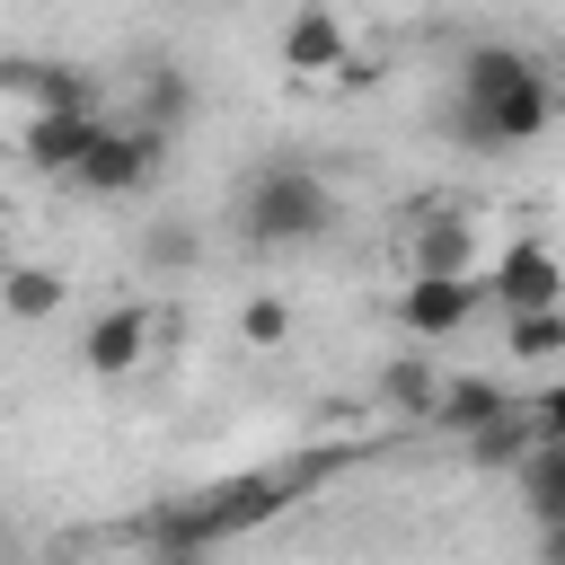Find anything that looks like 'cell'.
<instances>
[{"instance_id": "1", "label": "cell", "mask_w": 565, "mask_h": 565, "mask_svg": "<svg viewBox=\"0 0 565 565\" xmlns=\"http://www.w3.org/2000/svg\"><path fill=\"white\" fill-rule=\"evenodd\" d=\"M335 468H344V450H309V459H291V468H247V477H221V486H185V494L150 503V512L132 521V539H141V556H168V547L212 556V547L265 530L274 512H291L300 494H318Z\"/></svg>"}, {"instance_id": "2", "label": "cell", "mask_w": 565, "mask_h": 565, "mask_svg": "<svg viewBox=\"0 0 565 565\" xmlns=\"http://www.w3.org/2000/svg\"><path fill=\"white\" fill-rule=\"evenodd\" d=\"M556 124V79L521 44H468L459 88H450V132L468 150H521Z\"/></svg>"}, {"instance_id": "3", "label": "cell", "mask_w": 565, "mask_h": 565, "mask_svg": "<svg viewBox=\"0 0 565 565\" xmlns=\"http://www.w3.org/2000/svg\"><path fill=\"white\" fill-rule=\"evenodd\" d=\"M335 185L318 177V168H300V159H265L247 185H238V203H230V230L247 238V247H318L327 230H335Z\"/></svg>"}, {"instance_id": "4", "label": "cell", "mask_w": 565, "mask_h": 565, "mask_svg": "<svg viewBox=\"0 0 565 565\" xmlns=\"http://www.w3.org/2000/svg\"><path fill=\"white\" fill-rule=\"evenodd\" d=\"M477 291L503 309V318H539V309H565V256L547 238H503L486 265H477Z\"/></svg>"}, {"instance_id": "5", "label": "cell", "mask_w": 565, "mask_h": 565, "mask_svg": "<svg viewBox=\"0 0 565 565\" xmlns=\"http://www.w3.org/2000/svg\"><path fill=\"white\" fill-rule=\"evenodd\" d=\"M477 221L468 203H415L406 221V282H477Z\"/></svg>"}, {"instance_id": "6", "label": "cell", "mask_w": 565, "mask_h": 565, "mask_svg": "<svg viewBox=\"0 0 565 565\" xmlns=\"http://www.w3.org/2000/svg\"><path fill=\"white\" fill-rule=\"evenodd\" d=\"M159 168H168V132H150V124H106L97 150L71 168V185H79V194H141Z\"/></svg>"}, {"instance_id": "7", "label": "cell", "mask_w": 565, "mask_h": 565, "mask_svg": "<svg viewBox=\"0 0 565 565\" xmlns=\"http://www.w3.org/2000/svg\"><path fill=\"white\" fill-rule=\"evenodd\" d=\"M274 53H282V71H300V79H344V88L371 79V71L353 62V26H344L335 9H291Z\"/></svg>"}, {"instance_id": "8", "label": "cell", "mask_w": 565, "mask_h": 565, "mask_svg": "<svg viewBox=\"0 0 565 565\" xmlns=\"http://www.w3.org/2000/svg\"><path fill=\"white\" fill-rule=\"evenodd\" d=\"M150 335H159V318H150L141 300H115V309H97V318H88V335H79V362H88V380H124V371H141Z\"/></svg>"}, {"instance_id": "9", "label": "cell", "mask_w": 565, "mask_h": 565, "mask_svg": "<svg viewBox=\"0 0 565 565\" xmlns=\"http://www.w3.org/2000/svg\"><path fill=\"white\" fill-rule=\"evenodd\" d=\"M97 132H106V115H35V124L18 132V159H26L35 177H62V185H71V168L97 150Z\"/></svg>"}, {"instance_id": "10", "label": "cell", "mask_w": 565, "mask_h": 565, "mask_svg": "<svg viewBox=\"0 0 565 565\" xmlns=\"http://www.w3.org/2000/svg\"><path fill=\"white\" fill-rule=\"evenodd\" d=\"M477 282H406L397 291V327L415 335V344H441V335H459L468 318H477Z\"/></svg>"}, {"instance_id": "11", "label": "cell", "mask_w": 565, "mask_h": 565, "mask_svg": "<svg viewBox=\"0 0 565 565\" xmlns=\"http://www.w3.org/2000/svg\"><path fill=\"white\" fill-rule=\"evenodd\" d=\"M503 415H512V388H503V380H486V371H468V380H441V406H433V424H424V433L477 441V433H494Z\"/></svg>"}, {"instance_id": "12", "label": "cell", "mask_w": 565, "mask_h": 565, "mask_svg": "<svg viewBox=\"0 0 565 565\" xmlns=\"http://www.w3.org/2000/svg\"><path fill=\"white\" fill-rule=\"evenodd\" d=\"M380 406H388L397 424H433V406H441V371H433L424 353H388V362H380Z\"/></svg>"}, {"instance_id": "13", "label": "cell", "mask_w": 565, "mask_h": 565, "mask_svg": "<svg viewBox=\"0 0 565 565\" xmlns=\"http://www.w3.org/2000/svg\"><path fill=\"white\" fill-rule=\"evenodd\" d=\"M512 477H521L530 521H539V530H565V441H530Z\"/></svg>"}, {"instance_id": "14", "label": "cell", "mask_w": 565, "mask_h": 565, "mask_svg": "<svg viewBox=\"0 0 565 565\" xmlns=\"http://www.w3.org/2000/svg\"><path fill=\"white\" fill-rule=\"evenodd\" d=\"M62 300H71V282H62L53 265H9V274H0V318H18V327L62 318Z\"/></svg>"}, {"instance_id": "15", "label": "cell", "mask_w": 565, "mask_h": 565, "mask_svg": "<svg viewBox=\"0 0 565 565\" xmlns=\"http://www.w3.org/2000/svg\"><path fill=\"white\" fill-rule=\"evenodd\" d=\"M185 115H194V79H185L177 62H150V71H141V106H132V124H150V132L177 141Z\"/></svg>"}, {"instance_id": "16", "label": "cell", "mask_w": 565, "mask_h": 565, "mask_svg": "<svg viewBox=\"0 0 565 565\" xmlns=\"http://www.w3.org/2000/svg\"><path fill=\"white\" fill-rule=\"evenodd\" d=\"M503 353H512V362H556V353H565V309L503 318Z\"/></svg>"}, {"instance_id": "17", "label": "cell", "mask_w": 565, "mask_h": 565, "mask_svg": "<svg viewBox=\"0 0 565 565\" xmlns=\"http://www.w3.org/2000/svg\"><path fill=\"white\" fill-rule=\"evenodd\" d=\"M194 256H203V238H194L185 221H150V230H141V265H159V274H185Z\"/></svg>"}, {"instance_id": "18", "label": "cell", "mask_w": 565, "mask_h": 565, "mask_svg": "<svg viewBox=\"0 0 565 565\" xmlns=\"http://www.w3.org/2000/svg\"><path fill=\"white\" fill-rule=\"evenodd\" d=\"M459 450H468L477 468H521V450H530V415L512 406V415H503L494 433H477V441H459Z\"/></svg>"}, {"instance_id": "19", "label": "cell", "mask_w": 565, "mask_h": 565, "mask_svg": "<svg viewBox=\"0 0 565 565\" xmlns=\"http://www.w3.org/2000/svg\"><path fill=\"white\" fill-rule=\"evenodd\" d=\"M238 335H247L256 353H274V344L291 335V300H282V291H256V300L238 309Z\"/></svg>"}, {"instance_id": "20", "label": "cell", "mask_w": 565, "mask_h": 565, "mask_svg": "<svg viewBox=\"0 0 565 565\" xmlns=\"http://www.w3.org/2000/svg\"><path fill=\"white\" fill-rule=\"evenodd\" d=\"M521 415H530V441H565V380H547Z\"/></svg>"}, {"instance_id": "21", "label": "cell", "mask_w": 565, "mask_h": 565, "mask_svg": "<svg viewBox=\"0 0 565 565\" xmlns=\"http://www.w3.org/2000/svg\"><path fill=\"white\" fill-rule=\"evenodd\" d=\"M539 565H565V530H539Z\"/></svg>"}, {"instance_id": "22", "label": "cell", "mask_w": 565, "mask_h": 565, "mask_svg": "<svg viewBox=\"0 0 565 565\" xmlns=\"http://www.w3.org/2000/svg\"><path fill=\"white\" fill-rule=\"evenodd\" d=\"M150 565H212V556H185V547H168V556H150Z\"/></svg>"}]
</instances>
